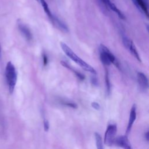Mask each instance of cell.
<instances>
[{
    "instance_id": "obj_1",
    "label": "cell",
    "mask_w": 149,
    "mask_h": 149,
    "mask_svg": "<svg viewBox=\"0 0 149 149\" xmlns=\"http://www.w3.org/2000/svg\"><path fill=\"white\" fill-rule=\"evenodd\" d=\"M61 47L65 52V54L73 61L76 62L77 65H79L81 68H83L84 70L89 72L93 74H96V70L89 64L86 63L83 59H81L79 56H78L73 51L72 49L69 47V46L64 42L60 43Z\"/></svg>"
},
{
    "instance_id": "obj_2",
    "label": "cell",
    "mask_w": 149,
    "mask_h": 149,
    "mask_svg": "<svg viewBox=\"0 0 149 149\" xmlns=\"http://www.w3.org/2000/svg\"><path fill=\"white\" fill-rule=\"evenodd\" d=\"M5 77L8 86L9 91L13 93L17 81V72L15 66L11 62H8L5 68Z\"/></svg>"
},
{
    "instance_id": "obj_3",
    "label": "cell",
    "mask_w": 149,
    "mask_h": 149,
    "mask_svg": "<svg viewBox=\"0 0 149 149\" xmlns=\"http://www.w3.org/2000/svg\"><path fill=\"white\" fill-rule=\"evenodd\" d=\"M100 57L101 62L104 65H109L113 63L115 66L119 68V64L113 54L104 45L101 44L99 47Z\"/></svg>"
},
{
    "instance_id": "obj_4",
    "label": "cell",
    "mask_w": 149,
    "mask_h": 149,
    "mask_svg": "<svg viewBox=\"0 0 149 149\" xmlns=\"http://www.w3.org/2000/svg\"><path fill=\"white\" fill-rule=\"evenodd\" d=\"M117 127L115 124H110L108 126L104 135V144L108 146H111L114 143Z\"/></svg>"
},
{
    "instance_id": "obj_5",
    "label": "cell",
    "mask_w": 149,
    "mask_h": 149,
    "mask_svg": "<svg viewBox=\"0 0 149 149\" xmlns=\"http://www.w3.org/2000/svg\"><path fill=\"white\" fill-rule=\"evenodd\" d=\"M17 25H18V28L19 31H20L23 36L24 37V38L27 41H30L32 40L33 36H32L31 31L30 30L29 27L20 21L18 22Z\"/></svg>"
},
{
    "instance_id": "obj_6",
    "label": "cell",
    "mask_w": 149,
    "mask_h": 149,
    "mask_svg": "<svg viewBox=\"0 0 149 149\" xmlns=\"http://www.w3.org/2000/svg\"><path fill=\"white\" fill-rule=\"evenodd\" d=\"M137 79L139 88L143 91L147 90L148 88V81L147 76L142 72H138Z\"/></svg>"
},
{
    "instance_id": "obj_7",
    "label": "cell",
    "mask_w": 149,
    "mask_h": 149,
    "mask_svg": "<svg viewBox=\"0 0 149 149\" xmlns=\"http://www.w3.org/2000/svg\"><path fill=\"white\" fill-rule=\"evenodd\" d=\"M114 143H115L117 146L122 148H127V149L132 148L130 143L127 138V136L126 135L118 137L116 139H115Z\"/></svg>"
},
{
    "instance_id": "obj_8",
    "label": "cell",
    "mask_w": 149,
    "mask_h": 149,
    "mask_svg": "<svg viewBox=\"0 0 149 149\" xmlns=\"http://www.w3.org/2000/svg\"><path fill=\"white\" fill-rule=\"evenodd\" d=\"M136 119V105L134 104L130 110V115H129V122H128V125L126 129V135L127 136L129 133H130L132 126Z\"/></svg>"
},
{
    "instance_id": "obj_9",
    "label": "cell",
    "mask_w": 149,
    "mask_h": 149,
    "mask_svg": "<svg viewBox=\"0 0 149 149\" xmlns=\"http://www.w3.org/2000/svg\"><path fill=\"white\" fill-rule=\"evenodd\" d=\"M102 2L109 9H111L112 10H113L115 13H116L118 16L122 19H125V17L124 15L122 13V12L115 6L114 3H113L110 0H101Z\"/></svg>"
},
{
    "instance_id": "obj_10",
    "label": "cell",
    "mask_w": 149,
    "mask_h": 149,
    "mask_svg": "<svg viewBox=\"0 0 149 149\" xmlns=\"http://www.w3.org/2000/svg\"><path fill=\"white\" fill-rule=\"evenodd\" d=\"M134 2L136 3L137 7L140 8V9L144 12V13L148 16V2L146 0H134Z\"/></svg>"
},
{
    "instance_id": "obj_11",
    "label": "cell",
    "mask_w": 149,
    "mask_h": 149,
    "mask_svg": "<svg viewBox=\"0 0 149 149\" xmlns=\"http://www.w3.org/2000/svg\"><path fill=\"white\" fill-rule=\"evenodd\" d=\"M51 21L61 30H62L64 32L68 31V29L67 26H66V24L63 22H62L61 20H60L59 19H58L57 17H56L54 16L51 19Z\"/></svg>"
},
{
    "instance_id": "obj_12",
    "label": "cell",
    "mask_w": 149,
    "mask_h": 149,
    "mask_svg": "<svg viewBox=\"0 0 149 149\" xmlns=\"http://www.w3.org/2000/svg\"><path fill=\"white\" fill-rule=\"evenodd\" d=\"M127 49L129 51V52L132 54V55L134 58H136L137 59L138 61L141 62V59H140V56H139V54H138V52H137V49H136V47H135V45H134V44H133V42L132 41H131V42H130V44H129V45L127 47Z\"/></svg>"
},
{
    "instance_id": "obj_13",
    "label": "cell",
    "mask_w": 149,
    "mask_h": 149,
    "mask_svg": "<svg viewBox=\"0 0 149 149\" xmlns=\"http://www.w3.org/2000/svg\"><path fill=\"white\" fill-rule=\"evenodd\" d=\"M61 63L62 64V65L63 66L65 67L66 68L69 69L70 70H71L72 72H73L74 73V74H75L79 79H80V80H83L84 79V76L81 73H80V72H79L75 70H74V69H73L69 64H68L66 62H65V61H61Z\"/></svg>"
},
{
    "instance_id": "obj_14",
    "label": "cell",
    "mask_w": 149,
    "mask_h": 149,
    "mask_svg": "<svg viewBox=\"0 0 149 149\" xmlns=\"http://www.w3.org/2000/svg\"><path fill=\"white\" fill-rule=\"evenodd\" d=\"M39 1L43 8V9H44L45 13L47 15V16L49 17V18L51 20L54 16L52 15L49 8L48 3L46 2V1L45 0H39Z\"/></svg>"
},
{
    "instance_id": "obj_15",
    "label": "cell",
    "mask_w": 149,
    "mask_h": 149,
    "mask_svg": "<svg viewBox=\"0 0 149 149\" xmlns=\"http://www.w3.org/2000/svg\"><path fill=\"white\" fill-rule=\"evenodd\" d=\"M95 143L96 146L98 149H102L103 145H102V140L100 134L98 133H95Z\"/></svg>"
},
{
    "instance_id": "obj_16",
    "label": "cell",
    "mask_w": 149,
    "mask_h": 149,
    "mask_svg": "<svg viewBox=\"0 0 149 149\" xmlns=\"http://www.w3.org/2000/svg\"><path fill=\"white\" fill-rule=\"evenodd\" d=\"M105 84H106V88H107V92L109 94L110 93L111 90V84H110V81L109 79V74L107 70H105Z\"/></svg>"
},
{
    "instance_id": "obj_17",
    "label": "cell",
    "mask_w": 149,
    "mask_h": 149,
    "mask_svg": "<svg viewBox=\"0 0 149 149\" xmlns=\"http://www.w3.org/2000/svg\"><path fill=\"white\" fill-rule=\"evenodd\" d=\"M62 103L65 105H66L69 107L72 108H77V105L76 103L72 102H69V101H63Z\"/></svg>"
},
{
    "instance_id": "obj_18",
    "label": "cell",
    "mask_w": 149,
    "mask_h": 149,
    "mask_svg": "<svg viewBox=\"0 0 149 149\" xmlns=\"http://www.w3.org/2000/svg\"><path fill=\"white\" fill-rule=\"evenodd\" d=\"M49 122L48 121V120L44 119V130L45 132H47L49 129Z\"/></svg>"
},
{
    "instance_id": "obj_19",
    "label": "cell",
    "mask_w": 149,
    "mask_h": 149,
    "mask_svg": "<svg viewBox=\"0 0 149 149\" xmlns=\"http://www.w3.org/2000/svg\"><path fill=\"white\" fill-rule=\"evenodd\" d=\"M91 106L93 108L97 109V110H98L100 108V105L98 103L96 102H93L91 103Z\"/></svg>"
},
{
    "instance_id": "obj_20",
    "label": "cell",
    "mask_w": 149,
    "mask_h": 149,
    "mask_svg": "<svg viewBox=\"0 0 149 149\" xmlns=\"http://www.w3.org/2000/svg\"><path fill=\"white\" fill-rule=\"evenodd\" d=\"M42 59H43L44 65V66L47 65V63H48V58H47V55L45 54H43V55H42Z\"/></svg>"
},
{
    "instance_id": "obj_21",
    "label": "cell",
    "mask_w": 149,
    "mask_h": 149,
    "mask_svg": "<svg viewBox=\"0 0 149 149\" xmlns=\"http://www.w3.org/2000/svg\"><path fill=\"white\" fill-rule=\"evenodd\" d=\"M91 81H92V83L93 84H95V85H97L98 84V81H97V79L95 77H92L91 78Z\"/></svg>"
},
{
    "instance_id": "obj_22",
    "label": "cell",
    "mask_w": 149,
    "mask_h": 149,
    "mask_svg": "<svg viewBox=\"0 0 149 149\" xmlns=\"http://www.w3.org/2000/svg\"><path fill=\"white\" fill-rule=\"evenodd\" d=\"M148 132L147 131L146 133V134H144V136H145V138H146V140L147 141H148V140H149V138H148Z\"/></svg>"
},
{
    "instance_id": "obj_23",
    "label": "cell",
    "mask_w": 149,
    "mask_h": 149,
    "mask_svg": "<svg viewBox=\"0 0 149 149\" xmlns=\"http://www.w3.org/2000/svg\"><path fill=\"white\" fill-rule=\"evenodd\" d=\"M1 58V45H0V59Z\"/></svg>"
},
{
    "instance_id": "obj_24",
    "label": "cell",
    "mask_w": 149,
    "mask_h": 149,
    "mask_svg": "<svg viewBox=\"0 0 149 149\" xmlns=\"http://www.w3.org/2000/svg\"><path fill=\"white\" fill-rule=\"evenodd\" d=\"M146 1H147V2H148V0H146Z\"/></svg>"
}]
</instances>
